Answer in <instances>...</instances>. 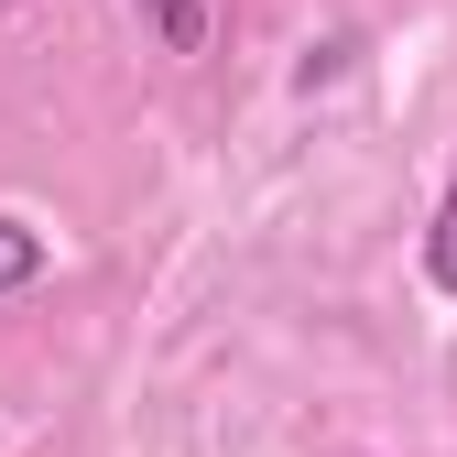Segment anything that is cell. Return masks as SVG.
<instances>
[{
	"instance_id": "6da1fadb",
	"label": "cell",
	"mask_w": 457,
	"mask_h": 457,
	"mask_svg": "<svg viewBox=\"0 0 457 457\" xmlns=\"http://www.w3.org/2000/svg\"><path fill=\"white\" fill-rule=\"evenodd\" d=\"M131 12L153 22L163 54H196V44H207V0H131Z\"/></svg>"
},
{
	"instance_id": "7a4b0ae2",
	"label": "cell",
	"mask_w": 457,
	"mask_h": 457,
	"mask_svg": "<svg viewBox=\"0 0 457 457\" xmlns=\"http://www.w3.org/2000/svg\"><path fill=\"white\" fill-rule=\"evenodd\" d=\"M33 272H44V240H33L22 218H0V295H22Z\"/></svg>"
},
{
	"instance_id": "3957f363",
	"label": "cell",
	"mask_w": 457,
	"mask_h": 457,
	"mask_svg": "<svg viewBox=\"0 0 457 457\" xmlns=\"http://www.w3.org/2000/svg\"><path fill=\"white\" fill-rule=\"evenodd\" d=\"M425 272L457 295V186H446V207H436V228H425Z\"/></svg>"
}]
</instances>
